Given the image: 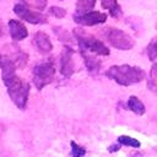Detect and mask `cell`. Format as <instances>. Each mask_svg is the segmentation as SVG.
Returning a JSON list of instances; mask_svg holds the SVG:
<instances>
[{"label":"cell","instance_id":"obj_8","mask_svg":"<svg viewBox=\"0 0 157 157\" xmlns=\"http://www.w3.org/2000/svg\"><path fill=\"white\" fill-rule=\"evenodd\" d=\"M74 50L69 47H64L60 56V72L65 77H70L74 74Z\"/></svg>","mask_w":157,"mask_h":157},{"label":"cell","instance_id":"obj_7","mask_svg":"<svg viewBox=\"0 0 157 157\" xmlns=\"http://www.w3.org/2000/svg\"><path fill=\"white\" fill-rule=\"evenodd\" d=\"M74 21L81 26H94L99 23H104L107 21V13L101 11H86V12H75Z\"/></svg>","mask_w":157,"mask_h":157},{"label":"cell","instance_id":"obj_2","mask_svg":"<svg viewBox=\"0 0 157 157\" xmlns=\"http://www.w3.org/2000/svg\"><path fill=\"white\" fill-rule=\"evenodd\" d=\"M105 76L115 81L120 86H130L137 82H141L146 78V72L139 66H131L128 64L124 65H113L105 71Z\"/></svg>","mask_w":157,"mask_h":157},{"label":"cell","instance_id":"obj_14","mask_svg":"<svg viewBox=\"0 0 157 157\" xmlns=\"http://www.w3.org/2000/svg\"><path fill=\"white\" fill-rule=\"evenodd\" d=\"M96 4V0H77L76 4V12L81 13V12H86V11H91L93 9Z\"/></svg>","mask_w":157,"mask_h":157},{"label":"cell","instance_id":"obj_11","mask_svg":"<svg viewBox=\"0 0 157 157\" xmlns=\"http://www.w3.org/2000/svg\"><path fill=\"white\" fill-rule=\"evenodd\" d=\"M81 55L83 58V61H85V65L87 67L88 71L91 72H97L99 71V67H101V61L90 54V52H81Z\"/></svg>","mask_w":157,"mask_h":157},{"label":"cell","instance_id":"obj_3","mask_svg":"<svg viewBox=\"0 0 157 157\" xmlns=\"http://www.w3.org/2000/svg\"><path fill=\"white\" fill-rule=\"evenodd\" d=\"M74 36L77 39L80 52H90L97 55H109L110 52L103 42L97 39L92 34H87L81 28H75Z\"/></svg>","mask_w":157,"mask_h":157},{"label":"cell","instance_id":"obj_17","mask_svg":"<svg viewBox=\"0 0 157 157\" xmlns=\"http://www.w3.org/2000/svg\"><path fill=\"white\" fill-rule=\"evenodd\" d=\"M70 146H71V152H70V156L71 157H83L86 155V150L77 145L75 141H70Z\"/></svg>","mask_w":157,"mask_h":157},{"label":"cell","instance_id":"obj_9","mask_svg":"<svg viewBox=\"0 0 157 157\" xmlns=\"http://www.w3.org/2000/svg\"><path fill=\"white\" fill-rule=\"evenodd\" d=\"M33 45L42 54H47V53L52 52V49H53V44H52V40H50L49 36L47 33L42 32V31L34 33V36H33Z\"/></svg>","mask_w":157,"mask_h":157},{"label":"cell","instance_id":"obj_1","mask_svg":"<svg viewBox=\"0 0 157 157\" xmlns=\"http://www.w3.org/2000/svg\"><path fill=\"white\" fill-rule=\"evenodd\" d=\"M2 81L7 88V93L11 101L16 104L17 108L25 109L29 94V85L21 77L16 75V71L2 72Z\"/></svg>","mask_w":157,"mask_h":157},{"label":"cell","instance_id":"obj_10","mask_svg":"<svg viewBox=\"0 0 157 157\" xmlns=\"http://www.w3.org/2000/svg\"><path fill=\"white\" fill-rule=\"evenodd\" d=\"M9 31H10V36L13 40H22L25 38H27V36H28L27 27L18 20L9 21Z\"/></svg>","mask_w":157,"mask_h":157},{"label":"cell","instance_id":"obj_13","mask_svg":"<svg viewBox=\"0 0 157 157\" xmlns=\"http://www.w3.org/2000/svg\"><path fill=\"white\" fill-rule=\"evenodd\" d=\"M101 5L103 9L109 11L110 16H113L115 18H118L121 15V10H120V6L117 0H101Z\"/></svg>","mask_w":157,"mask_h":157},{"label":"cell","instance_id":"obj_15","mask_svg":"<svg viewBox=\"0 0 157 157\" xmlns=\"http://www.w3.org/2000/svg\"><path fill=\"white\" fill-rule=\"evenodd\" d=\"M118 142L121 144L123 146H130V147H134V148H139L140 147V141H137L136 139H132L130 136H126V135H121L118 137Z\"/></svg>","mask_w":157,"mask_h":157},{"label":"cell","instance_id":"obj_12","mask_svg":"<svg viewBox=\"0 0 157 157\" xmlns=\"http://www.w3.org/2000/svg\"><path fill=\"white\" fill-rule=\"evenodd\" d=\"M128 109H130L136 115H142L146 112L145 104L135 96H130L129 97V99H128Z\"/></svg>","mask_w":157,"mask_h":157},{"label":"cell","instance_id":"obj_21","mask_svg":"<svg viewBox=\"0 0 157 157\" xmlns=\"http://www.w3.org/2000/svg\"><path fill=\"white\" fill-rule=\"evenodd\" d=\"M2 33H4V25H2V22L0 20V37L2 36Z\"/></svg>","mask_w":157,"mask_h":157},{"label":"cell","instance_id":"obj_16","mask_svg":"<svg viewBox=\"0 0 157 157\" xmlns=\"http://www.w3.org/2000/svg\"><path fill=\"white\" fill-rule=\"evenodd\" d=\"M147 56L151 61L157 60V38H153L147 45Z\"/></svg>","mask_w":157,"mask_h":157},{"label":"cell","instance_id":"obj_19","mask_svg":"<svg viewBox=\"0 0 157 157\" xmlns=\"http://www.w3.org/2000/svg\"><path fill=\"white\" fill-rule=\"evenodd\" d=\"M49 13L53 15L54 17L56 18H63L65 15H66V11L63 9V7H58V6H52L49 9Z\"/></svg>","mask_w":157,"mask_h":157},{"label":"cell","instance_id":"obj_4","mask_svg":"<svg viewBox=\"0 0 157 157\" xmlns=\"http://www.w3.org/2000/svg\"><path fill=\"white\" fill-rule=\"evenodd\" d=\"M103 36L112 47L119 50H130L135 44V40L126 32L119 28L107 27L103 31Z\"/></svg>","mask_w":157,"mask_h":157},{"label":"cell","instance_id":"obj_18","mask_svg":"<svg viewBox=\"0 0 157 157\" xmlns=\"http://www.w3.org/2000/svg\"><path fill=\"white\" fill-rule=\"evenodd\" d=\"M147 87L150 91L157 93V74H150V78L147 80Z\"/></svg>","mask_w":157,"mask_h":157},{"label":"cell","instance_id":"obj_20","mask_svg":"<svg viewBox=\"0 0 157 157\" xmlns=\"http://www.w3.org/2000/svg\"><path fill=\"white\" fill-rule=\"evenodd\" d=\"M120 146H121V144H117V145H112V146H109L108 147V151L109 152H115V151H119L120 150Z\"/></svg>","mask_w":157,"mask_h":157},{"label":"cell","instance_id":"obj_6","mask_svg":"<svg viewBox=\"0 0 157 157\" xmlns=\"http://www.w3.org/2000/svg\"><path fill=\"white\" fill-rule=\"evenodd\" d=\"M13 12L17 15V17H20L21 20H23L28 23H32V25H42V23L47 22V17L44 15L28 9L23 4H16L13 6Z\"/></svg>","mask_w":157,"mask_h":157},{"label":"cell","instance_id":"obj_5","mask_svg":"<svg viewBox=\"0 0 157 157\" xmlns=\"http://www.w3.org/2000/svg\"><path fill=\"white\" fill-rule=\"evenodd\" d=\"M55 76V67L53 61H43L34 66L33 69V83L37 90H42L44 86L53 82Z\"/></svg>","mask_w":157,"mask_h":157}]
</instances>
